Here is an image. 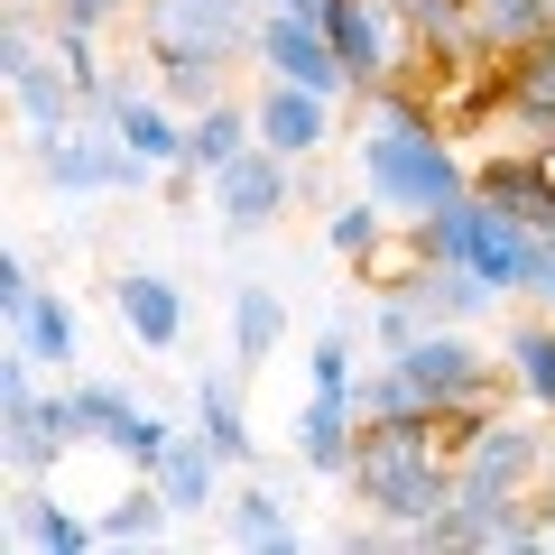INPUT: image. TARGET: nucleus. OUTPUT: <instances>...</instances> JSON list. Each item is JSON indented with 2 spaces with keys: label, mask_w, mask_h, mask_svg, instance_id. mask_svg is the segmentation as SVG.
<instances>
[{
  "label": "nucleus",
  "mask_w": 555,
  "mask_h": 555,
  "mask_svg": "<svg viewBox=\"0 0 555 555\" xmlns=\"http://www.w3.org/2000/svg\"><path fill=\"white\" fill-rule=\"evenodd\" d=\"M352 509L379 518V528H398L408 546H426V528L444 518V500H454L463 463L454 444L436 436V426H398V416H361V444H352Z\"/></svg>",
  "instance_id": "obj_1"
},
{
  "label": "nucleus",
  "mask_w": 555,
  "mask_h": 555,
  "mask_svg": "<svg viewBox=\"0 0 555 555\" xmlns=\"http://www.w3.org/2000/svg\"><path fill=\"white\" fill-rule=\"evenodd\" d=\"M361 185L398 222H426V214L473 195V167H463L454 130H436V120H371V139H361Z\"/></svg>",
  "instance_id": "obj_2"
},
{
  "label": "nucleus",
  "mask_w": 555,
  "mask_h": 555,
  "mask_svg": "<svg viewBox=\"0 0 555 555\" xmlns=\"http://www.w3.org/2000/svg\"><path fill=\"white\" fill-rule=\"evenodd\" d=\"M38 371H47V361H28L20 343L0 352V416H10V473H20V481L56 473V463L93 436L83 408H75V389H38Z\"/></svg>",
  "instance_id": "obj_3"
},
{
  "label": "nucleus",
  "mask_w": 555,
  "mask_h": 555,
  "mask_svg": "<svg viewBox=\"0 0 555 555\" xmlns=\"http://www.w3.org/2000/svg\"><path fill=\"white\" fill-rule=\"evenodd\" d=\"M324 38H334L343 75H352V102L389 93V83H416L426 56H416V28L398 0H324Z\"/></svg>",
  "instance_id": "obj_4"
},
{
  "label": "nucleus",
  "mask_w": 555,
  "mask_h": 555,
  "mask_svg": "<svg viewBox=\"0 0 555 555\" xmlns=\"http://www.w3.org/2000/svg\"><path fill=\"white\" fill-rule=\"evenodd\" d=\"M398 371H408V389L426 398V416H491V389H500V371L509 361H491L473 343V324H426V334L408 343V352H389Z\"/></svg>",
  "instance_id": "obj_5"
},
{
  "label": "nucleus",
  "mask_w": 555,
  "mask_h": 555,
  "mask_svg": "<svg viewBox=\"0 0 555 555\" xmlns=\"http://www.w3.org/2000/svg\"><path fill=\"white\" fill-rule=\"evenodd\" d=\"M259 0H139V47L149 56H259Z\"/></svg>",
  "instance_id": "obj_6"
},
{
  "label": "nucleus",
  "mask_w": 555,
  "mask_h": 555,
  "mask_svg": "<svg viewBox=\"0 0 555 555\" xmlns=\"http://www.w3.org/2000/svg\"><path fill=\"white\" fill-rule=\"evenodd\" d=\"M454 463H463V481H454L463 500H537L555 473V444H546V426H518V416L491 408Z\"/></svg>",
  "instance_id": "obj_7"
},
{
  "label": "nucleus",
  "mask_w": 555,
  "mask_h": 555,
  "mask_svg": "<svg viewBox=\"0 0 555 555\" xmlns=\"http://www.w3.org/2000/svg\"><path fill=\"white\" fill-rule=\"evenodd\" d=\"M38 177L56 185V195H75V204H93V195H130L139 177H158L149 158H130V139L112 130V120H75V130H56V139H38Z\"/></svg>",
  "instance_id": "obj_8"
},
{
  "label": "nucleus",
  "mask_w": 555,
  "mask_h": 555,
  "mask_svg": "<svg viewBox=\"0 0 555 555\" xmlns=\"http://www.w3.org/2000/svg\"><path fill=\"white\" fill-rule=\"evenodd\" d=\"M297 167L306 158H287V149H269V139H250L222 177H204L214 185V214H222V232H269V222H287V204H297Z\"/></svg>",
  "instance_id": "obj_9"
},
{
  "label": "nucleus",
  "mask_w": 555,
  "mask_h": 555,
  "mask_svg": "<svg viewBox=\"0 0 555 555\" xmlns=\"http://www.w3.org/2000/svg\"><path fill=\"white\" fill-rule=\"evenodd\" d=\"M259 75H278V83H315V93H352V75H343V56H334V38H324V20H306V10H269L259 20Z\"/></svg>",
  "instance_id": "obj_10"
},
{
  "label": "nucleus",
  "mask_w": 555,
  "mask_h": 555,
  "mask_svg": "<svg viewBox=\"0 0 555 555\" xmlns=\"http://www.w3.org/2000/svg\"><path fill=\"white\" fill-rule=\"evenodd\" d=\"M463 269L491 278V297H528V278H537V222L500 214V204L473 195V214H463Z\"/></svg>",
  "instance_id": "obj_11"
},
{
  "label": "nucleus",
  "mask_w": 555,
  "mask_h": 555,
  "mask_svg": "<svg viewBox=\"0 0 555 555\" xmlns=\"http://www.w3.org/2000/svg\"><path fill=\"white\" fill-rule=\"evenodd\" d=\"M149 481L167 491V509H177V518H204V509H222V500H232V454H222L204 426H177V436H167V454L149 463Z\"/></svg>",
  "instance_id": "obj_12"
},
{
  "label": "nucleus",
  "mask_w": 555,
  "mask_h": 555,
  "mask_svg": "<svg viewBox=\"0 0 555 555\" xmlns=\"http://www.w3.org/2000/svg\"><path fill=\"white\" fill-rule=\"evenodd\" d=\"M426 546H463V555H491V546H537V500H444V518L426 528Z\"/></svg>",
  "instance_id": "obj_13"
},
{
  "label": "nucleus",
  "mask_w": 555,
  "mask_h": 555,
  "mask_svg": "<svg viewBox=\"0 0 555 555\" xmlns=\"http://www.w3.org/2000/svg\"><path fill=\"white\" fill-rule=\"evenodd\" d=\"M352 444H361V398L352 389H306V408H297V463L324 473V481H343V473H352Z\"/></svg>",
  "instance_id": "obj_14"
},
{
  "label": "nucleus",
  "mask_w": 555,
  "mask_h": 555,
  "mask_svg": "<svg viewBox=\"0 0 555 555\" xmlns=\"http://www.w3.org/2000/svg\"><path fill=\"white\" fill-rule=\"evenodd\" d=\"M102 120H112V130L130 139V158H149V167H177L185 158V112L158 93V83H120V93L102 102Z\"/></svg>",
  "instance_id": "obj_15"
},
{
  "label": "nucleus",
  "mask_w": 555,
  "mask_h": 555,
  "mask_svg": "<svg viewBox=\"0 0 555 555\" xmlns=\"http://www.w3.org/2000/svg\"><path fill=\"white\" fill-rule=\"evenodd\" d=\"M112 306H120V334H130L139 352H177V343H185V287H177V278L130 269L112 287Z\"/></svg>",
  "instance_id": "obj_16"
},
{
  "label": "nucleus",
  "mask_w": 555,
  "mask_h": 555,
  "mask_svg": "<svg viewBox=\"0 0 555 555\" xmlns=\"http://www.w3.org/2000/svg\"><path fill=\"white\" fill-rule=\"evenodd\" d=\"M250 112H259V139L287 149V158H315L324 139H334V93H315V83H278L269 75V93H259Z\"/></svg>",
  "instance_id": "obj_17"
},
{
  "label": "nucleus",
  "mask_w": 555,
  "mask_h": 555,
  "mask_svg": "<svg viewBox=\"0 0 555 555\" xmlns=\"http://www.w3.org/2000/svg\"><path fill=\"white\" fill-rule=\"evenodd\" d=\"M250 139H259V112H250V102H232V93L204 102V112H185V158H177V177H222Z\"/></svg>",
  "instance_id": "obj_18"
},
{
  "label": "nucleus",
  "mask_w": 555,
  "mask_h": 555,
  "mask_svg": "<svg viewBox=\"0 0 555 555\" xmlns=\"http://www.w3.org/2000/svg\"><path fill=\"white\" fill-rule=\"evenodd\" d=\"M473 195L500 204V214H518V222H546L555 214V177H546L537 149H500V158H481L473 167Z\"/></svg>",
  "instance_id": "obj_19"
},
{
  "label": "nucleus",
  "mask_w": 555,
  "mask_h": 555,
  "mask_svg": "<svg viewBox=\"0 0 555 555\" xmlns=\"http://www.w3.org/2000/svg\"><path fill=\"white\" fill-rule=\"evenodd\" d=\"M222 528H232V546H250V555H287L297 546V509H287V491H269V481H232Z\"/></svg>",
  "instance_id": "obj_20"
},
{
  "label": "nucleus",
  "mask_w": 555,
  "mask_h": 555,
  "mask_svg": "<svg viewBox=\"0 0 555 555\" xmlns=\"http://www.w3.org/2000/svg\"><path fill=\"white\" fill-rule=\"evenodd\" d=\"M10 518H20V546H38V555H83V546H102V528H93V518H83V509H65V500H47L38 481H20Z\"/></svg>",
  "instance_id": "obj_21"
},
{
  "label": "nucleus",
  "mask_w": 555,
  "mask_h": 555,
  "mask_svg": "<svg viewBox=\"0 0 555 555\" xmlns=\"http://www.w3.org/2000/svg\"><path fill=\"white\" fill-rule=\"evenodd\" d=\"M278 334H287V297H278L269 278H241V287H232V361H241V371L278 361Z\"/></svg>",
  "instance_id": "obj_22"
},
{
  "label": "nucleus",
  "mask_w": 555,
  "mask_h": 555,
  "mask_svg": "<svg viewBox=\"0 0 555 555\" xmlns=\"http://www.w3.org/2000/svg\"><path fill=\"white\" fill-rule=\"evenodd\" d=\"M10 343H20L28 361H47V371H65V361L83 352V324H75V306H65L56 287H38V297L10 315Z\"/></svg>",
  "instance_id": "obj_23"
},
{
  "label": "nucleus",
  "mask_w": 555,
  "mask_h": 555,
  "mask_svg": "<svg viewBox=\"0 0 555 555\" xmlns=\"http://www.w3.org/2000/svg\"><path fill=\"white\" fill-rule=\"evenodd\" d=\"M500 361H509L518 398H528L537 416H555V315H528V324H509V334H500Z\"/></svg>",
  "instance_id": "obj_24"
},
{
  "label": "nucleus",
  "mask_w": 555,
  "mask_h": 555,
  "mask_svg": "<svg viewBox=\"0 0 555 555\" xmlns=\"http://www.w3.org/2000/svg\"><path fill=\"white\" fill-rule=\"evenodd\" d=\"M195 426L232 454V473H250V463H259V436H250V416H241L232 371H204V379H195Z\"/></svg>",
  "instance_id": "obj_25"
},
{
  "label": "nucleus",
  "mask_w": 555,
  "mask_h": 555,
  "mask_svg": "<svg viewBox=\"0 0 555 555\" xmlns=\"http://www.w3.org/2000/svg\"><path fill=\"white\" fill-rule=\"evenodd\" d=\"M93 528H102V546H158L167 528H177V509H167V491L149 473L130 481V491L112 500V509H93Z\"/></svg>",
  "instance_id": "obj_26"
},
{
  "label": "nucleus",
  "mask_w": 555,
  "mask_h": 555,
  "mask_svg": "<svg viewBox=\"0 0 555 555\" xmlns=\"http://www.w3.org/2000/svg\"><path fill=\"white\" fill-rule=\"evenodd\" d=\"M546 28H555L546 0H473V47H481V56H500V65H509L518 47H537Z\"/></svg>",
  "instance_id": "obj_27"
},
{
  "label": "nucleus",
  "mask_w": 555,
  "mask_h": 555,
  "mask_svg": "<svg viewBox=\"0 0 555 555\" xmlns=\"http://www.w3.org/2000/svg\"><path fill=\"white\" fill-rule=\"evenodd\" d=\"M416 306H426V324H473V315H491V278H473V269H426L416 278Z\"/></svg>",
  "instance_id": "obj_28"
},
{
  "label": "nucleus",
  "mask_w": 555,
  "mask_h": 555,
  "mask_svg": "<svg viewBox=\"0 0 555 555\" xmlns=\"http://www.w3.org/2000/svg\"><path fill=\"white\" fill-rule=\"evenodd\" d=\"M389 222H398V214H389V204L371 195V185H361V204L343 195L334 214H324V241H334V259H352V269H361V259L379 250V232H389Z\"/></svg>",
  "instance_id": "obj_29"
},
{
  "label": "nucleus",
  "mask_w": 555,
  "mask_h": 555,
  "mask_svg": "<svg viewBox=\"0 0 555 555\" xmlns=\"http://www.w3.org/2000/svg\"><path fill=\"white\" fill-rule=\"evenodd\" d=\"M222 75H232L222 56H149V83H158L177 112H204V102H222Z\"/></svg>",
  "instance_id": "obj_30"
},
{
  "label": "nucleus",
  "mask_w": 555,
  "mask_h": 555,
  "mask_svg": "<svg viewBox=\"0 0 555 555\" xmlns=\"http://www.w3.org/2000/svg\"><path fill=\"white\" fill-rule=\"evenodd\" d=\"M75 408H83V426H93V444H102V454H112V444L130 436L139 398H130V389H112V379H75Z\"/></svg>",
  "instance_id": "obj_31"
},
{
  "label": "nucleus",
  "mask_w": 555,
  "mask_h": 555,
  "mask_svg": "<svg viewBox=\"0 0 555 555\" xmlns=\"http://www.w3.org/2000/svg\"><path fill=\"white\" fill-rule=\"evenodd\" d=\"M416 334H426V306H416V287H379V315H371L379 361H389V352H408Z\"/></svg>",
  "instance_id": "obj_32"
},
{
  "label": "nucleus",
  "mask_w": 555,
  "mask_h": 555,
  "mask_svg": "<svg viewBox=\"0 0 555 555\" xmlns=\"http://www.w3.org/2000/svg\"><path fill=\"white\" fill-rule=\"evenodd\" d=\"M306 379H315V389H352V398H361V361H352V334H343V324H324V343L306 352Z\"/></svg>",
  "instance_id": "obj_33"
},
{
  "label": "nucleus",
  "mask_w": 555,
  "mask_h": 555,
  "mask_svg": "<svg viewBox=\"0 0 555 555\" xmlns=\"http://www.w3.org/2000/svg\"><path fill=\"white\" fill-rule=\"evenodd\" d=\"M463 214H473V195L416 222V241H426V259H436V269H463Z\"/></svg>",
  "instance_id": "obj_34"
},
{
  "label": "nucleus",
  "mask_w": 555,
  "mask_h": 555,
  "mask_svg": "<svg viewBox=\"0 0 555 555\" xmlns=\"http://www.w3.org/2000/svg\"><path fill=\"white\" fill-rule=\"evenodd\" d=\"M120 20H130V0H47V28H93V38H112Z\"/></svg>",
  "instance_id": "obj_35"
},
{
  "label": "nucleus",
  "mask_w": 555,
  "mask_h": 555,
  "mask_svg": "<svg viewBox=\"0 0 555 555\" xmlns=\"http://www.w3.org/2000/svg\"><path fill=\"white\" fill-rule=\"evenodd\" d=\"M167 436H177V426H167V416H158V408H139V416H130V436H120V444H112V454H120V463H130V473H149V463H158V454H167Z\"/></svg>",
  "instance_id": "obj_36"
},
{
  "label": "nucleus",
  "mask_w": 555,
  "mask_h": 555,
  "mask_svg": "<svg viewBox=\"0 0 555 555\" xmlns=\"http://www.w3.org/2000/svg\"><path fill=\"white\" fill-rule=\"evenodd\" d=\"M28 297H38V269H28V250H0V306L20 315Z\"/></svg>",
  "instance_id": "obj_37"
},
{
  "label": "nucleus",
  "mask_w": 555,
  "mask_h": 555,
  "mask_svg": "<svg viewBox=\"0 0 555 555\" xmlns=\"http://www.w3.org/2000/svg\"><path fill=\"white\" fill-rule=\"evenodd\" d=\"M528 297H537V306L555 315V214L537 222V278H528Z\"/></svg>",
  "instance_id": "obj_38"
},
{
  "label": "nucleus",
  "mask_w": 555,
  "mask_h": 555,
  "mask_svg": "<svg viewBox=\"0 0 555 555\" xmlns=\"http://www.w3.org/2000/svg\"><path fill=\"white\" fill-rule=\"evenodd\" d=\"M537 546H555V481L537 491Z\"/></svg>",
  "instance_id": "obj_39"
},
{
  "label": "nucleus",
  "mask_w": 555,
  "mask_h": 555,
  "mask_svg": "<svg viewBox=\"0 0 555 555\" xmlns=\"http://www.w3.org/2000/svg\"><path fill=\"white\" fill-rule=\"evenodd\" d=\"M28 10H47V0H28Z\"/></svg>",
  "instance_id": "obj_40"
},
{
  "label": "nucleus",
  "mask_w": 555,
  "mask_h": 555,
  "mask_svg": "<svg viewBox=\"0 0 555 555\" xmlns=\"http://www.w3.org/2000/svg\"><path fill=\"white\" fill-rule=\"evenodd\" d=\"M546 20H555V0H546Z\"/></svg>",
  "instance_id": "obj_41"
}]
</instances>
